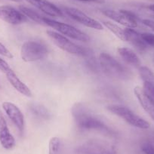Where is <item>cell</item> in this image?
Segmentation results:
<instances>
[{
	"label": "cell",
	"mask_w": 154,
	"mask_h": 154,
	"mask_svg": "<svg viewBox=\"0 0 154 154\" xmlns=\"http://www.w3.org/2000/svg\"><path fill=\"white\" fill-rule=\"evenodd\" d=\"M71 112L75 124L80 128L105 133L112 132L110 128L104 123L101 118L93 112L83 103H75Z\"/></svg>",
	"instance_id": "1"
},
{
	"label": "cell",
	"mask_w": 154,
	"mask_h": 154,
	"mask_svg": "<svg viewBox=\"0 0 154 154\" xmlns=\"http://www.w3.org/2000/svg\"><path fill=\"white\" fill-rule=\"evenodd\" d=\"M99 62L102 70L107 76L123 80L128 79L131 76L129 70L107 53L103 52L100 54Z\"/></svg>",
	"instance_id": "2"
},
{
	"label": "cell",
	"mask_w": 154,
	"mask_h": 154,
	"mask_svg": "<svg viewBox=\"0 0 154 154\" xmlns=\"http://www.w3.org/2000/svg\"><path fill=\"white\" fill-rule=\"evenodd\" d=\"M107 109L112 113L122 118L130 125L141 129H147L150 127V124L147 121L134 113L127 106L122 105H110L107 106Z\"/></svg>",
	"instance_id": "3"
},
{
	"label": "cell",
	"mask_w": 154,
	"mask_h": 154,
	"mask_svg": "<svg viewBox=\"0 0 154 154\" xmlns=\"http://www.w3.org/2000/svg\"><path fill=\"white\" fill-rule=\"evenodd\" d=\"M48 54V48L39 41H27L20 49V56L25 62H34L42 60Z\"/></svg>",
	"instance_id": "4"
},
{
	"label": "cell",
	"mask_w": 154,
	"mask_h": 154,
	"mask_svg": "<svg viewBox=\"0 0 154 154\" xmlns=\"http://www.w3.org/2000/svg\"><path fill=\"white\" fill-rule=\"evenodd\" d=\"M43 22L45 24L51 26V28L54 29L63 35L72 38L75 40L81 41V42H87L90 40V38L86 33L82 32L79 29H76L74 26L67 23L58 22L57 20H52V19L48 18V17H43Z\"/></svg>",
	"instance_id": "5"
},
{
	"label": "cell",
	"mask_w": 154,
	"mask_h": 154,
	"mask_svg": "<svg viewBox=\"0 0 154 154\" xmlns=\"http://www.w3.org/2000/svg\"><path fill=\"white\" fill-rule=\"evenodd\" d=\"M46 33L53 41V42L63 51H66L69 54H77V55L85 56L88 54L86 49L75 45V43L71 42L68 38L63 36V35H60L58 32H54L53 30H47Z\"/></svg>",
	"instance_id": "6"
},
{
	"label": "cell",
	"mask_w": 154,
	"mask_h": 154,
	"mask_svg": "<svg viewBox=\"0 0 154 154\" xmlns=\"http://www.w3.org/2000/svg\"><path fill=\"white\" fill-rule=\"evenodd\" d=\"M102 13L114 21L117 22L127 28H135L137 26V18L132 12L125 10L106 9L103 10Z\"/></svg>",
	"instance_id": "7"
},
{
	"label": "cell",
	"mask_w": 154,
	"mask_h": 154,
	"mask_svg": "<svg viewBox=\"0 0 154 154\" xmlns=\"http://www.w3.org/2000/svg\"><path fill=\"white\" fill-rule=\"evenodd\" d=\"M64 11L71 18L80 23L81 24L87 26V27L92 28V29H97V30L103 29V26L100 22L90 17L89 16H88L80 10L75 8L66 7V8H64Z\"/></svg>",
	"instance_id": "8"
},
{
	"label": "cell",
	"mask_w": 154,
	"mask_h": 154,
	"mask_svg": "<svg viewBox=\"0 0 154 154\" xmlns=\"http://www.w3.org/2000/svg\"><path fill=\"white\" fill-rule=\"evenodd\" d=\"M0 19L13 25L20 24L27 21V17L21 11L10 5L0 6Z\"/></svg>",
	"instance_id": "9"
},
{
	"label": "cell",
	"mask_w": 154,
	"mask_h": 154,
	"mask_svg": "<svg viewBox=\"0 0 154 154\" xmlns=\"http://www.w3.org/2000/svg\"><path fill=\"white\" fill-rule=\"evenodd\" d=\"M2 108L19 131L23 133L24 129V118L20 109L15 104L8 101L2 103Z\"/></svg>",
	"instance_id": "10"
},
{
	"label": "cell",
	"mask_w": 154,
	"mask_h": 154,
	"mask_svg": "<svg viewBox=\"0 0 154 154\" xmlns=\"http://www.w3.org/2000/svg\"><path fill=\"white\" fill-rule=\"evenodd\" d=\"M0 143L5 149H11L15 146V140L10 132L6 120L0 111Z\"/></svg>",
	"instance_id": "11"
},
{
	"label": "cell",
	"mask_w": 154,
	"mask_h": 154,
	"mask_svg": "<svg viewBox=\"0 0 154 154\" xmlns=\"http://www.w3.org/2000/svg\"><path fill=\"white\" fill-rule=\"evenodd\" d=\"M26 1L46 14L47 15L54 17H63L62 11L55 5L50 2L48 0H26Z\"/></svg>",
	"instance_id": "12"
},
{
	"label": "cell",
	"mask_w": 154,
	"mask_h": 154,
	"mask_svg": "<svg viewBox=\"0 0 154 154\" xmlns=\"http://www.w3.org/2000/svg\"><path fill=\"white\" fill-rule=\"evenodd\" d=\"M134 93L142 108L150 116L151 119L154 120V101L152 98L146 94L142 87L136 86L134 88Z\"/></svg>",
	"instance_id": "13"
},
{
	"label": "cell",
	"mask_w": 154,
	"mask_h": 154,
	"mask_svg": "<svg viewBox=\"0 0 154 154\" xmlns=\"http://www.w3.org/2000/svg\"><path fill=\"white\" fill-rule=\"evenodd\" d=\"M126 41L135 47L139 51H145L147 48L148 45L142 38L141 34L133 29L132 28H127L125 29Z\"/></svg>",
	"instance_id": "14"
},
{
	"label": "cell",
	"mask_w": 154,
	"mask_h": 154,
	"mask_svg": "<svg viewBox=\"0 0 154 154\" xmlns=\"http://www.w3.org/2000/svg\"><path fill=\"white\" fill-rule=\"evenodd\" d=\"M5 75H6L7 79L10 82V84L14 87V89H16L19 93L26 97H32V92L29 87H27V85H26L22 81H20V79L17 77V75L12 69Z\"/></svg>",
	"instance_id": "15"
},
{
	"label": "cell",
	"mask_w": 154,
	"mask_h": 154,
	"mask_svg": "<svg viewBox=\"0 0 154 154\" xmlns=\"http://www.w3.org/2000/svg\"><path fill=\"white\" fill-rule=\"evenodd\" d=\"M118 52L127 63L135 67L140 66V60L138 56L131 49L128 48H118Z\"/></svg>",
	"instance_id": "16"
},
{
	"label": "cell",
	"mask_w": 154,
	"mask_h": 154,
	"mask_svg": "<svg viewBox=\"0 0 154 154\" xmlns=\"http://www.w3.org/2000/svg\"><path fill=\"white\" fill-rule=\"evenodd\" d=\"M29 109L32 114L36 116L37 117L43 119H48L51 117L49 111L42 105L37 103H32L29 105Z\"/></svg>",
	"instance_id": "17"
},
{
	"label": "cell",
	"mask_w": 154,
	"mask_h": 154,
	"mask_svg": "<svg viewBox=\"0 0 154 154\" xmlns=\"http://www.w3.org/2000/svg\"><path fill=\"white\" fill-rule=\"evenodd\" d=\"M103 26L107 28L111 32L114 34L116 36L120 38L122 41H126V35H125V29H122L120 26L116 25V23H112L110 21H103L102 22Z\"/></svg>",
	"instance_id": "18"
},
{
	"label": "cell",
	"mask_w": 154,
	"mask_h": 154,
	"mask_svg": "<svg viewBox=\"0 0 154 154\" xmlns=\"http://www.w3.org/2000/svg\"><path fill=\"white\" fill-rule=\"evenodd\" d=\"M19 9H20V11H21L26 17H29V18H30L31 20L36 22V23H44L43 17L39 15V14L37 12H35L34 10L25 6H20L19 7Z\"/></svg>",
	"instance_id": "19"
},
{
	"label": "cell",
	"mask_w": 154,
	"mask_h": 154,
	"mask_svg": "<svg viewBox=\"0 0 154 154\" xmlns=\"http://www.w3.org/2000/svg\"><path fill=\"white\" fill-rule=\"evenodd\" d=\"M139 74L143 82H154V72L145 66L138 67Z\"/></svg>",
	"instance_id": "20"
},
{
	"label": "cell",
	"mask_w": 154,
	"mask_h": 154,
	"mask_svg": "<svg viewBox=\"0 0 154 154\" xmlns=\"http://www.w3.org/2000/svg\"><path fill=\"white\" fill-rule=\"evenodd\" d=\"M60 146V139L57 137H51L48 143V154H58Z\"/></svg>",
	"instance_id": "21"
},
{
	"label": "cell",
	"mask_w": 154,
	"mask_h": 154,
	"mask_svg": "<svg viewBox=\"0 0 154 154\" xmlns=\"http://www.w3.org/2000/svg\"><path fill=\"white\" fill-rule=\"evenodd\" d=\"M141 150L144 154H154V143L149 140H145L140 145Z\"/></svg>",
	"instance_id": "22"
},
{
	"label": "cell",
	"mask_w": 154,
	"mask_h": 154,
	"mask_svg": "<svg viewBox=\"0 0 154 154\" xmlns=\"http://www.w3.org/2000/svg\"><path fill=\"white\" fill-rule=\"evenodd\" d=\"M141 35L143 40L146 42L148 45L154 48V34L149 33V32H144V33H142Z\"/></svg>",
	"instance_id": "23"
},
{
	"label": "cell",
	"mask_w": 154,
	"mask_h": 154,
	"mask_svg": "<svg viewBox=\"0 0 154 154\" xmlns=\"http://www.w3.org/2000/svg\"><path fill=\"white\" fill-rule=\"evenodd\" d=\"M0 54L8 58H13V55L11 51L1 42H0Z\"/></svg>",
	"instance_id": "24"
},
{
	"label": "cell",
	"mask_w": 154,
	"mask_h": 154,
	"mask_svg": "<svg viewBox=\"0 0 154 154\" xmlns=\"http://www.w3.org/2000/svg\"><path fill=\"white\" fill-rule=\"evenodd\" d=\"M11 68L10 67L8 63H7L5 60H4L3 59H2L0 57V71H2L3 73L6 74L8 73L9 71L11 70Z\"/></svg>",
	"instance_id": "25"
},
{
	"label": "cell",
	"mask_w": 154,
	"mask_h": 154,
	"mask_svg": "<svg viewBox=\"0 0 154 154\" xmlns=\"http://www.w3.org/2000/svg\"><path fill=\"white\" fill-rule=\"evenodd\" d=\"M142 23L146 26L147 27L150 28L151 29L154 30V20H149V19H144V20H142Z\"/></svg>",
	"instance_id": "26"
},
{
	"label": "cell",
	"mask_w": 154,
	"mask_h": 154,
	"mask_svg": "<svg viewBox=\"0 0 154 154\" xmlns=\"http://www.w3.org/2000/svg\"><path fill=\"white\" fill-rule=\"evenodd\" d=\"M82 2H96V3H103L104 0H79Z\"/></svg>",
	"instance_id": "27"
},
{
	"label": "cell",
	"mask_w": 154,
	"mask_h": 154,
	"mask_svg": "<svg viewBox=\"0 0 154 154\" xmlns=\"http://www.w3.org/2000/svg\"><path fill=\"white\" fill-rule=\"evenodd\" d=\"M149 9L151 10L152 11H153L154 12V4H152V5H150L149 6Z\"/></svg>",
	"instance_id": "28"
},
{
	"label": "cell",
	"mask_w": 154,
	"mask_h": 154,
	"mask_svg": "<svg viewBox=\"0 0 154 154\" xmlns=\"http://www.w3.org/2000/svg\"><path fill=\"white\" fill-rule=\"evenodd\" d=\"M11 1H13V2H22L23 0H11Z\"/></svg>",
	"instance_id": "29"
}]
</instances>
